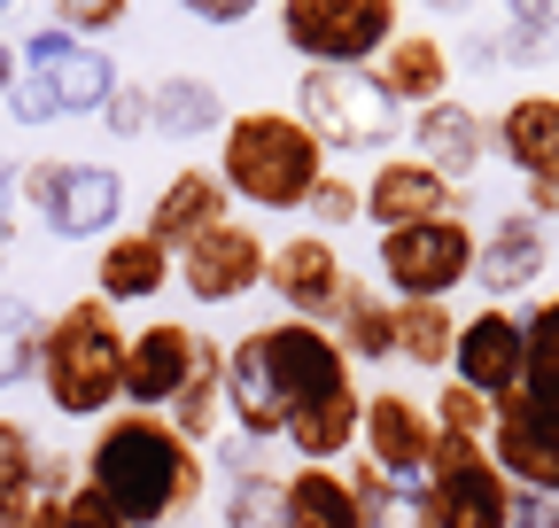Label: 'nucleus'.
<instances>
[{"label":"nucleus","mask_w":559,"mask_h":528,"mask_svg":"<svg viewBox=\"0 0 559 528\" xmlns=\"http://www.w3.org/2000/svg\"><path fill=\"white\" fill-rule=\"evenodd\" d=\"M86 482L132 520V528H156V520H179L194 513L202 497V451L156 420V412H109L86 443Z\"/></svg>","instance_id":"nucleus-1"},{"label":"nucleus","mask_w":559,"mask_h":528,"mask_svg":"<svg viewBox=\"0 0 559 528\" xmlns=\"http://www.w3.org/2000/svg\"><path fill=\"white\" fill-rule=\"evenodd\" d=\"M124 326L117 303L79 296L47 319V350H39V381H47V405L62 420H102L117 396H124Z\"/></svg>","instance_id":"nucleus-2"},{"label":"nucleus","mask_w":559,"mask_h":528,"mask_svg":"<svg viewBox=\"0 0 559 528\" xmlns=\"http://www.w3.org/2000/svg\"><path fill=\"white\" fill-rule=\"evenodd\" d=\"M218 179H226V194H241V203H257V211H304L311 187L326 179V148L288 109H241L226 124Z\"/></svg>","instance_id":"nucleus-3"},{"label":"nucleus","mask_w":559,"mask_h":528,"mask_svg":"<svg viewBox=\"0 0 559 528\" xmlns=\"http://www.w3.org/2000/svg\"><path fill=\"white\" fill-rule=\"evenodd\" d=\"M280 39L319 71H358L396 39V0H280Z\"/></svg>","instance_id":"nucleus-4"},{"label":"nucleus","mask_w":559,"mask_h":528,"mask_svg":"<svg viewBox=\"0 0 559 528\" xmlns=\"http://www.w3.org/2000/svg\"><path fill=\"white\" fill-rule=\"evenodd\" d=\"M16 194L47 218V233L62 241H109L117 218H124V179L109 164H24L16 171Z\"/></svg>","instance_id":"nucleus-5"},{"label":"nucleus","mask_w":559,"mask_h":528,"mask_svg":"<svg viewBox=\"0 0 559 528\" xmlns=\"http://www.w3.org/2000/svg\"><path fill=\"white\" fill-rule=\"evenodd\" d=\"M304 124L319 148H381L396 132V101L366 79V71H304Z\"/></svg>","instance_id":"nucleus-6"},{"label":"nucleus","mask_w":559,"mask_h":528,"mask_svg":"<svg viewBox=\"0 0 559 528\" xmlns=\"http://www.w3.org/2000/svg\"><path fill=\"white\" fill-rule=\"evenodd\" d=\"M506 475L489 467V451L466 435H436L428 458V520L436 528H506Z\"/></svg>","instance_id":"nucleus-7"},{"label":"nucleus","mask_w":559,"mask_h":528,"mask_svg":"<svg viewBox=\"0 0 559 528\" xmlns=\"http://www.w3.org/2000/svg\"><path fill=\"white\" fill-rule=\"evenodd\" d=\"M381 273L404 288V303H443L474 273V233L459 218L396 226V233H381Z\"/></svg>","instance_id":"nucleus-8"},{"label":"nucleus","mask_w":559,"mask_h":528,"mask_svg":"<svg viewBox=\"0 0 559 528\" xmlns=\"http://www.w3.org/2000/svg\"><path fill=\"white\" fill-rule=\"evenodd\" d=\"M257 350H264V373H272V388H280V405H288V412H304V405H319V396L349 388L342 343L326 335V326H311V319L257 326Z\"/></svg>","instance_id":"nucleus-9"},{"label":"nucleus","mask_w":559,"mask_h":528,"mask_svg":"<svg viewBox=\"0 0 559 528\" xmlns=\"http://www.w3.org/2000/svg\"><path fill=\"white\" fill-rule=\"evenodd\" d=\"M264 264H272V249L257 241V226L218 218L202 241L179 249V288H187L194 303H234V296H249V288L264 280Z\"/></svg>","instance_id":"nucleus-10"},{"label":"nucleus","mask_w":559,"mask_h":528,"mask_svg":"<svg viewBox=\"0 0 559 528\" xmlns=\"http://www.w3.org/2000/svg\"><path fill=\"white\" fill-rule=\"evenodd\" d=\"M24 71H39V79L55 86L62 117H102L109 94L124 86L117 62H109L102 47H79L70 32H32V39H24Z\"/></svg>","instance_id":"nucleus-11"},{"label":"nucleus","mask_w":559,"mask_h":528,"mask_svg":"<svg viewBox=\"0 0 559 528\" xmlns=\"http://www.w3.org/2000/svg\"><path fill=\"white\" fill-rule=\"evenodd\" d=\"M264 288H280V303H288V319H326V311H342V288H349V273H342V256H334V241H319V233H296V241H280L272 249V264H264Z\"/></svg>","instance_id":"nucleus-12"},{"label":"nucleus","mask_w":559,"mask_h":528,"mask_svg":"<svg viewBox=\"0 0 559 528\" xmlns=\"http://www.w3.org/2000/svg\"><path fill=\"white\" fill-rule=\"evenodd\" d=\"M202 365V335L179 319H156V326H140V335L124 343V396L132 405H171V396L194 381Z\"/></svg>","instance_id":"nucleus-13"},{"label":"nucleus","mask_w":559,"mask_h":528,"mask_svg":"<svg viewBox=\"0 0 559 528\" xmlns=\"http://www.w3.org/2000/svg\"><path fill=\"white\" fill-rule=\"evenodd\" d=\"M489 435H498L506 475H521L528 490H559V412L551 405H536V396H498Z\"/></svg>","instance_id":"nucleus-14"},{"label":"nucleus","mask_w":559,"mask_h":528,"mask_svg":"<svg viewBox=\"0 0 559 528\" xmlns=\"http://www.w3.org/2000/svg\"><path fill=\"white\" fill-rule=\"evenodd\" d=\"M366 218L373 226H428V218H451V179L436 164H419V156H396L366 179Z\"/></svg>","instance_id":"nucleus-15"},{"label":"nucleus","mask_w":559,"mask_h":528,"mask_svg":"<svg viewBox=\"0 0 559 528\" xmlns=\"http://www.w3.org/2000/svg\"><path fill=\"white\" fill-rule=\"evenodd\" d=\"M366 451H373V467L396 482V475H419L436 458V420H428V405H412V396H396V388H381V396H366Z\"/></svg>","instance_id":"nucleus-16"},{"label":"nucleus","mask_w":559,"mask_h":528,"mask_svg":"<svg viewBox=\"0 0 559 528\" xmlns=\"http://www.w3.org/2000/svg\"><path fill=\"white\" fill-rule=\"evenodd\" d=\"M521 358H528V343H521V319H506V311H481V319H466V326H459V350H451V365H459V381H466L474 396H513Z\"/></svg>","instance_id":"nucleus-17"},{"label":"nucleus","mask_w":559,"mask_h":528,"mask_svg":"<svg viewBox=\"0 0 559 528\" xmlns=\"http://www.w3.org/2000/svg\"><path fill=\"white\" fill-rule=\"evenodd\" d=\"M164 280H171V249L148 226H140V233H109L102 256H94V296L102 303H148Z\"/></svg>","instance_id":"nucleus-18"},{"label":"nucleus","mask_w":559,"mask_h":528,"mask_svg":"<svg viewBox=\"0 0 559 528\" xmlns=\"http://www.w3.org/2000/svg\"><path fill=\"white\" fill-rule=\"evenodd\" d=\"M218 218H234L226 211V179L218 171H179L164 194H156V211H148V233L179 256L187 241H202L210 226H218Z\"/></svg>","instance_id":"nucleus-19"},{"label":"nucleus","mask_w":559,"mask_h":528,"mask_svg":"<svg viewBox=\"0 0 559 528\" xmlns=\"http://www.w3.org/2000/svg\"><path fill=\"white\" fill-rule=\"evenodd\" d=\"M373 86H381L389 101H419V109H436V101H443V86H451V55H443V39H436V32H396V39L381 47Z\"/></svg>","instance_id":"nucleus-20"},{"label":"nucleus","mask_w":559,"mask_h":528,"mask_svg":"<svg viewBox=\"0 0 559 528\" xmlns=\"http://www.w3.org/2000/svg\"><path fill=\"white\" fill-rule=\"evenodd\" d=\"M226 412H234V428L241 435H288V405H280V388H272V373H264V350H257V335H241L234 350H226Z\"/></svg>","instance_id":"nucleus-21"},{"label":"nucleus","mask_w":559,"mask_h":528,"mask_svg":"<svg viewBox=\"0 0 559 528\" xmlns=\"http://www.w3.org/2000/svg\"><path fill=\"white\" fill-rule=\"evenodd\" d=\"M498 132H506V156H513L536 187H559V101H551V94L513 101Z\"/></svg>","instance_id":"nucleus-22"},{"label":"nucleus","mask_w":559,"mask_h":528,"mask_svg":"<svg viewBox=\"0 0 559 528\" xmlns=\"http://www.w3.org/2000/svg\"><path fill=\"white\" fill-rule=\"evenodd\" d=\"M358 428H366V405H358V388H334V396H319V405L288 412V443L311 458V467L342 458L349 443H358Z\"/></svg>","instance_id":"nucleus-23"},{"label":"nucleus","mask_w":559,"mask_h":528,"mask_svg":"<svg viewBox=\"0 0 559 528\" xmlns=\"http://www.w3.org/2000/svg\"><path fill=\"white\" fill-rule=\"evenodd\" d=\"M288 520L296 528H373L366 505L349 497V482L334 467H296L288 475Z\"/></svg>","instance_id":"nucleus-24"},{"label":"nucleus","mask_w":559,"mask_h":528,"mask_svg":"<svg viewBox=\"0 0 559 528\" xmlns=\"http://www.w3.org/2000/svg\"><path fill=\"white\" fill-rule=\"evenodd\" d=\"M148 124L171 132V141H194V132L226 124V101L210 79H164V86H148Z\"/></svg>","instance_id":"nucleus-25"},{"label":"nucleus","mask_w":559,"mask_h":528,"mask_svg":"<svg viewBox=\"0 0 559 528\" xmlns=\"http://www.w3.org/2000/svg\"><path fill=\"white\" fill-rule=\"evenodd\" d=\"M218 420H226V350H218V343H202L194 381L171 396V428H179L187 443H210V435H218Z\"/></svg>","instance_id":"nucleus-26"},{"label":"nucleus","mask_w":559,"mask_h":528,"mask_svg":"<svg viewBox=\"0 0 559 528\" xmlns=\"http://www.w3.org/2000/svg\"><path fill=\"white\" fill-rule=\"evenodd\" d=\"M419 164H436V171H474V164H481V124H474V109H459V101L419 109Z\"/></svg>","instance_id":"nucleus-27"},{"label":"nucleus","mask_w":559,"mask_h":528,"mask_svg":"<svg viewBox=\"0 0 559 528\" xmlns=\"http://www.w3.org/2000/svg\"><path fill=\"white\" fill-rule=\"evenodd\" d=\"M39 505V443L24 420L0 412V528H16Z\"/></svg>","instance_id":"nucleus-28"},{"label":"nucleus","mask_w":559,"mask_h":528,"mask_svg":"<svg viewBox=\"0 0 559 528\" xmlns=\"http://www.w3.org/2000/svg\"><path fill=\"white\" fill-rule=\"evenodd\" d=\"M544 273V233H536V218H506L498 226V241L481 249V288H528Z\"/></svg>","instance_id":"nucleus-29"},{"label":"nucleus","mask_w":559,"mask_h":528,"mask_svg":"<svg viewBox=\"0 0 559 528\" xmlns=\"http://www.w3.org/2000/svg\"><path fill=\"white\" fill-rule=\"evenodd\" d=\"M47 350V319L24 296H0V388H24Z\"/></svg>","instance_id":"nucleus-30"},{"label":"nucleus","mask_w":559,"mask_h":528,"mask_svg":"<svg viewBox=\"0 0 559 528\" xmlns=\"http://www.w3.org/2000/svg\"><path fill=\"white\" fill-rule=\"evenodd\" d=\"M349 350H358V358H389L396 350V311L373 288H358V280L342 288V358Z\"/></svg>","instance_id":"nucleus-31"},{"label":"nucleus","mask_w":559,"mask_h":528,"mask_svg":"<svg viewBox=\"0 0 559 528\" xmlns=\"http://www.w3.org/2000/svg\"><path fill=\"white\" fill-rule=\"evenodd\" d=\"M226 528H296L288 520V482H272L264 467H241L226 490Z\"/></svg>","instance_id":"nucleus-32"},{"label":"nucleus","mask_w":559,"mask_h":528,"mask_svg":"<svg viewBox=\"0 0 559 528\" xmlns=\"http://www.w3.org/2000/svg\"><path fill=\"white\" fill-rule=\"evenodd\" d=\"M396 350H404L412 365H443V358L459 350L451 311H443V303H404V311H396Z\"/></svg>","instance_id":"nucleus-33"},{"label":"nucleus","mask_w":559,"mask_h":528,"mask_svg":"<svg viewBox=\"0 0 559 528\" xmlns=\"http://www.w3.org/2000/svg\"><path fill=\"white\" fill-rule=\"evenodd\" d=\"M521 343H528V358H521V381H528V396L559 412V303H544V311L521 326Z\"/></svg>","instance_id":"nucleus-34"},{"label":"nucleus","mask_w":559,"mask_h":528,"mask_svg":"<svg viewBox=\"0 0 559 528\" xmlns=\"http://www.w3.org/2000/svg\"><path fill=\"white\" fill-rule=\"evenodd\" d=\"M132 16V0H55V32H70V39H94V32H117Z\"/></svg>","instance_id":"nucleus-35"},{"label":"nucleus","mask_w":559,"mask_h":528,"mask_svg":"<svg viewBox=\"0 0 559 528\" xmlns=\"http://www.w3.org/2000/svg\"><path fill=\"white\" fill-rule=\"evenodd\" d=\"M304 211H311L319 226H349V218H358V211H366V194H358V187H349V179H334V171H326V179L311 187V203H304Z\"/></svg>","instance_id":"nucleus-36"},{"label":"nucleus","mask_w":559,"mask_h":528,"mask_svg":"<svg viewBox=\"0 0 559 528\" xmlns=\"http://www.w3.org/2000/svg\"><path fill=\"white\" fill-rule=\"evenodd\" d=\"M481 428H489V405L459 381V388H443V428L436 435H466V443H481Z\"/></svg>","instance_id":"nucleus-37"},{"label":"nucleus","mask_w":559,"mask_h":528,"mask_svg":"<svg viewBox=\"0 0 559 528\" xmlns=\"http://www.w3.org/2000/svg\"><path fill=\"white\" fill-rule=\"evenodd\" d=\"M9 117H16V124H55V117H62V101H55V86H47L39 71H24V79H16V94H9Z\"/></svg>","instance_id":"nucleus-38"},{"label":"nucleus","mask_w":559,"mask_h":528,"mask_svg":"<svg viewBox=\"0 0 559 528\" xmlns=\"http://www.w3.org/2000/svg\"><path fill=\"white\" fill-rule=\"evenodd\" d=\"M62 520H70V528H132V520H124V513H117L94 482H79V490L62 497Z\"/></svg>","instance_id":"nucleus-39"},{"label":"nucleus","mask_w":559,"mask_h":528,"mask_svg":"<svg viewBox=\"0 0 559 528\" xmlns=\"http://www.w3.org/2000/svg\"><path fill=\"white\" fill-rule=\"evenodd\" d=\"M102 117H109V132H148V86H117Z\"/></svg>","instance_id":"nucleus-40"},{"label":"nucleus","mask_w":559,"mask_h":528,"mask_svg":"<svg viewBox=\"0 0 559 528\" xmlns=\"http://www.w3.org/2000/svg\"><path fill=\"white\" fill-rule=\"evenodd\" d=\"M179 9L202 24H241V16H257V0H179Z\"/></svg>","instance_id":"nucleus-41"},{"label":"nucleus","mask_w":559,"mask_h":528,"mask_svg":"<svg viewBox=\"0 0 559 528\" xmlns=\"http://www.w3.org/2000/svg\"><path fill=\"white\" fill-rule=\"evenodd\" d=\"M506 9L521 16V32H551L559 24V0H506Z\"/></svg>","instance_id":"nucleus-42"},{"label":"nucleus","mask_w":559,"mask_h":528,"mask_svg":"<svg viewBox=\"0 0 559 528\" xmlns=\"http://www.w3.org/2000/svg\"><path fill=\"white\" fill-rule=\"evenodd\" d=\"M9 203H16V164H0V256H9V233H16Z\"/></svg>","instance_id":"nucleus-43"},{"label":"nucleus","mask_w":559,"mask_h":528,"mask_svg":"<svg viewBox=\"0 0 559 528\" xmlns=\"http://www.w3.org/2000/svg\"><path fill=\"white\" fill-rule=\"evenodd\" d=\"M16 528H70V520H62V497H39V505H32Z\"/></svg>","instance_id":"nucleus-44"},{"label":"nucleus","mask_w":559,"mask_h":528,"mask_svg":"<svg viewBox=\"0 0 559 528\" xmlns=\"http://www.w3.org/2000/svg\"><path fill=\"white\" fill-rule=\"evenodd\" d=\"M16 79H24V71H16V47H9V39H0V101H9V94H16Z\"/></svg>","instance_id":"nucleus-45"},{"label":"nucleus","mask_w":559,"mask_h":528,"mask_svg":"<svg viewBox=\"0 0 559 528\" xmlns=\"http://www.w3.org/2000/svg\"><path fill=\"white\" fill-rule=\"evenodd\" d=\"M428 9H466V0H428Z\"/></svg>","instance_id":"nucleus-46"},{"label":"nucleus","mask_w":559,"mask_h":528,"mask_svg":"<svg viewBox=\"0 0 559 528\" xmlns=\"http://www.w3.org/2000/svg\"><path fill=\"white\" fill-rule=\"evenodd\" d=\"M9 9H16V0H0V16H9Z\"/></svg>","instance_id":"nucleus-47"}]
</instances>
